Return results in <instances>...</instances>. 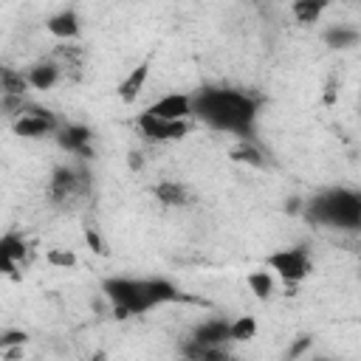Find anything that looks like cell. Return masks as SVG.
I'll return each mask as SVG.
<instances>
[{"label":"cell","instance_id":"obj_11","mask_svg":"<svg viewBox=\"0 0 361 361\" xmlns=\"http://www.w3.org/2000/svg\"><path fill=\"white\" fill-rule=\"evenodd\" d=\"M23 76H25V85L31 90H51L62 79V65L54 59H37L23 71Z\"/></svg>","mask_w":361,"mask_h":361},{"label":"cell","instance_id":"obj_29","mask_svg":"<svg viewBox=\"0 0 361 361\" xmlns=\"http://www.w3.org/2000/svg\"><path fill=\"white\" fill-rule=\"evenodd\" d=\"M310 361H338V358H330V355H316V358H310Z\"/></svg>","mask_w":361,"mask_h":361},{"label":"cell","instance_id":"obj_19","mask_svg":"<svg viewBox=\"0 0 361 361\" xmlns=\"http://www.w3.org/2000/svg\"><path fill=\"white\" fill-rule=\"evenodd\" d=\"M257 333H259V324L254 316L228 319V344H245V341L257 338Z\"/></svg>","mask_w":361,"mask_h":361},{"label":"cell","instance_id":"obj_6","mask_svg":"<svg viewBox=\"0 0 361 361\" xmlns=\"http://www.w3.org/2000/svg\"><path fill=\"white\" fill-rule=\"evenodd\" d=\"M59 118L51 113V110H42L37 104H25V110L11 121V130L14 135L20 138H28V141H37V138H45V135H54L59 130Z\"/></svg>","mask_w":361,"mask_h":361},{"label":"cell","instance_id":"obj_5","mask_svg":"<svg viewBox=\"0 0 361 361\" xmlns=\"http://www.w3.org/2000/svg\"><path fill=\"white\" fill-rule=\"evenodd\" d=\"M90 180L93 178L87 175L85 164H59V166H54V172L48 178V195H51V200L62 203V200L73 197L76 192L87 189Z\"/></svg>","mask_w":361,"mask_h":361},{"label":"cell","instance_id":"obj_9","mask_svg":"<svg viewBox=\"0 0 361 361\" xmlns=\"http://www.w3.org/2000/svg\"><path fill=\"white\" fill-rule=\"evenodd\" d=\"M144 113L164 118V121H189L192 118V96L189 93H164L149 107H144Z\"/></svg>","mask_w":361,"mask_h":361},{"label":"cell","instance_id":"obj_1","mask_svg":"<svg viewBox=\"0 0 361 361\" xmlns=\"http://www.w3.org/2000/svg\"><path fill=\"white\" fill-rule=\"evenodd\" d=\"M192 116L217 133L251 138L259 116V99L237 87H203L192 96Z\"/></svg>","mask_w":361,"mask_h":361},{"label":"cell","instance_id":"obj_20","mask_svg":"<svg viewBox=\"0 0 361 361\" xmlns=\"http://www.w3.org/2000/svg\"><path fill=\"white\" fill-rule=\"evenodd\" d=\"M324 8H327L324 0H296V3L290 6V14L296 17V23H302V25H313V23L322 20Z\"/></svg>","mask_w":361,"mask_h":361},{"label":"cell","instance_id":"obj_10","mask_svg":"<svg viewBox=\"0 0 361 361\" xmlns=\"http://www.w3.org/2000/svg\"><path fill=\"white\" fill-rule=\"evenodd\" d=\"M45 28L54 39H62V42H73L82 37V17L76 8H59L54 11L48 20H45Z\"/></svg>","mask_w":361,"mask_h":361},{"label":"cell","instance_id":"obj_13","mask_svg":"<svg viewBox=\"0 0 361 361\" xmlns=\"http://www.w3.org/2000/svg\"><path fill=\"white\" fill-rule=\"evenodd\" d=\"M189 341L203 347H228V319H203L192 330Z\"/></svg>","mask_w":361,"mask_h":361},{"label":"cell","instance_id":"obj_22","mask_svg":"<svg viewBox=\"0 0 361 361\" xmlns=\"http://www.w3.org/2000/svg\"><path fill=\"white\" fill-rule=\"evenodd\" d=\"M25 93H28V85H25L23 71L0 68V96H20V99H25Z\"/></svg>","mask_w":361,"mask_h":361},{"label":"cell","instance_id":"obj_18","mask_svg":"<svg viewBox=\"0 0 361 361\" xmlns=\"http://www.w3.org/2000/svg\"><path fill=\"white\" fill-rule=\"evenodd\" d=\"M231 161L237 164H245V166H265V155L262 149L254 144V138H240L234 147H231Z\"/></svg>","mask_w":361,"mask_h":361},{"label":"cell","instance_id":"obj_24","mask_svg":"<svg viewBox=\"0 0 361 361\" xmlns=\"http://www.w3.org/2000/svg\"><path fill=\"white\" fill-rule=\"evenodd\" d=\"M48 262H51V265L71 268V265H76V257H73L71 251H59V248H54V251H48Z\"/></svg>","mask_w":361,"mask_h":361},{"label":"cell","instance_id":"obj_8","mask_svg":"<svg viewBox=\"0 0 361 361\" xmlns=\"http://www.w3.org/2000/svg\"><path fill=\"white\" fill-rule=\"evenodd\" d=\"M56 144L62 152L73 155V158H90L93 155V130L87 124H79V121H68V124H59V130L54 133Z\"/></svg>","mask_w":361,"mask_h":361},{"label":"cell","instance_id":"obj_28","mask_svg":"<svg viewBox=\"0 0 361 361\" xmlns=\"http://www.w3.org/2000/svg\"><path fill=\"white\" fill-rule=\"evenodd\" d=\"M141 164H144L141 155H138V152H130V166H133V169H141Z\"/></svg>","mask_w":361,"mask_h":361},{"label":"cell","instance_id":"obj_4","mask_svg":"<svg viewBox=\"0 0 361 361\" xmlns=\"http://www.w3.org/2000/svg\"><path fill=\"white\" fill-rule=\"evenodd\" d=\"M268 271L274 274V279H282L285 285H299L310 276L313 271V257L305 245H285L268 254Z\"/></svg>","mask_w":361,"mask_h":361},{"label":"cell","instance_id":"obj_23","mask_svg":"<svg viewBox=\"0 0 361 361\" xmlns=\"http://www.w3.org/2000/svg\"><path fill=\"white\" fill-rule=\"evenodd\" d=\"M25 341H28V333L20 330V327H6V330H0V353L20 350Z\"/></svg>","mask_w":361,"mask_h":361},{"label":"cell","instance_id":"obj_16","mask_svg":"<svg viewBox=\"0 0 361 361\" xmlns=\"http://www.w3.org/2000/svg\"><path fill=\"white\" fill-rule=\"evenodd\" d=\"M152 192H155V200L166 209H180L189 203V189L180 180H158Z\"/></svg>","mask_w":361,"mask_h":361},{"label":"cell","instance_id":"obj_15","mask_svg":"<svg viewBox=\"0 0 361 361\" xmlns=\"http://www.w3.org/2000/svg\"><path fill=\"white\" fill-rule=\"evenodd\" d=\"M147 79H149V59H144V62H138L121 82H118V99L121 102H127V104H133L138 96H141V90H144V85H147Z\"/></svg>","mask_w":361,"mask_h":361},{"label":"cell","instance_id":"obj_27","mask_svg":"<svg viewBox=\"0 0 361 361\" xmlns=\"http://www.w3.org/2000/svg\"><path fill=\"white\" fill-rule=\"evenodd\" d=\"M305 209V203L299 200V197H293V200H288V212H293V214H299Z\"/></svg>","mask_w":361,"mask_h":361},{"label":"cell","instance_id":"obj_3","mask_svg":"<svg viewBox=\"0 0 361 361\" xmlns=\"http://www.w3.org/2000/svg\"><path fill=\"white\" fill-rule=\"evenodd\" d=\"M302 214L324 228H338V231H355L361 226V195L350 186H330L316 192Z\"/></svg>","mask_w":361,"mask_h":361},{"label":"cell","instance_id":"obj_14","mask_svg":"<svg viewBox=\"0 0 361 361\" xmlns=\"http://www.w3.org/2000/svg\"><path fill=\"white\" fill-rule=\"evenodd\" d=\"M358 39H361V31L355 25H347V23H333L322 31V42L333 51H350L358 45Z\"/></svg>","mask_w":361,"mask_h":361},{"label":"cell","instance_id":"obj_26","mask_svg":"<svg viewBox=\"0 0 361 361\" xmlns=\"http://www.w3.org/2000/svg\"><path fill=\"white\" fill-rule=\"evenodd\" d=\"M307 347H310V338H307V336H302L296 344H290V350H288V358H299V355H302Z\"/></svg>","mask_w":361,"mask_h":361},{"label":"cell","instance_id":"obj_17","mask_svg":"<svg viewBox=\"0 0 361 361\" xmlns=\"http://www.w3.org/2000/svg\"><path fill=\"white\" fill-rule=\"evenodd\" d=\"M180 353H183L186 361H234L228 347H203V344H195V341H186L180 347Z\"/></svg>","mask_w":361,"mask_h":361},{"label":"cell","instance_id":"obj_21","mask_svg":"<svg viewBox=\"0 0 361 361\" xmlns=\"http://www.w3.org/2000/svg\"><path fill=\"white\" fill-rule=\"evenodd\" d=\"M248 290L257 296V299H271L274 290H276V279L268 268H257L248 274Z\"/></svg>","mask_w":361,"mask_h":361},{"label":"cell","instance_id":"obj_7","mask_svg":"<svg viewBox=\"0 0 361 361\" xmlns=\"http://www.w3.org/2000/svg\"><path fill=\"white\" fill-rule=\"evenodd\" d=\"M135 127L138 133L147 138V141H155V144H169V141H180L189 135L192 130V121H164V118H155L149 113H138L135 118Z\"/></svg>","mask_w":361,"mask_h":361},{"label":"cell","instance_id":"obj_2","mask_svg":"<svg viewBox=\"0 0 361 361\" xmlns=\"http://www.w3.org/2000/svg\"><path fill=\"white\" fill-rule=\"evenodd\" d=\"M102 290L110 299L116 319L144 316L161 305L183 299L180 288L166 276H107Z\"/></svg>","mask_w":361,"mask_h":361},{"label":"cell","instance_id":"obj_25","mask_svg":"<svg viewBox=\"0 0 361 361\" xmlns=\"http://www.w3.org/2000/svg\"><path fill=\"white\" fill-rule=\"evenodd\" d=\"M85 243H87V245H90L96 254H104V240H102V237H99L93 228H87V231H85Z\"/></svg>","mask_w":361,"mask_h":361},{"label":"cell","instance_id":"obj_12","mask_svg":"<svg viewBox=\"0 0 361 361\" xmlns=\"http://www.w3.org/2000/svg\"><path fill=\"white\" fill-rule=\"evenodd\" d=\"M28 245L17 231H6L0 237V274L3 276H17L20 262L25 259Z\"/></svg>","mask_w":361,"mask_h":361}]
</instances>
